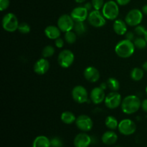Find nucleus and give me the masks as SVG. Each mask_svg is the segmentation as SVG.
<instances>
[{
  "instance_id": "obj_32",
  "label": "nucleus",
  "mask_w": 147,
  "mask_h": 147,
  "mask_svg": "<svg viewBox=\"0 0 147 147\" xmlns=\"http://www.w3.org/2000/svg\"><path fill=\"white\" fill-rule=\"evenodd\" d=\"M93 8L96 10L102 9L104 5V0H92L91 1Z\"/></svg>"
},
{
  "instance_id": "obj_16",
  "label": "nucleus",
  "mask_w": 147,
  "mask_h": 147,
  "mask_svg": "<svg viewBox=\"0 0 147 147\" xmlns=\"http://www.w3.org/2000/svg\"><path fill=\"white\" fill-rule=\"evenodd\" d=\"M92 139L86 133L78 134L74 139L75 147H88L91 144Z\"/></svg>"
},
{
  "instance_id": "obj_8",
  "label": "nucleus",
  "mask_w": 147,
  "mask_h": 147,
  "mask_svg": "<svg viewBox=\"0 0 147 147\" xmlns=\"http://www.w3.org/2000/svg\"><path fill=\"white\" fill-rule=\"evenodd\" d=\"M105 105L109 109H115L121 105L122 98L120 93L117 91H112L106 96Z\"/></svg>"
},
{
  "instance_id": "obj_4",
  "label": "nucleus",
  "mask_w": 147,
  "mask_h": 147,
  "mask_svg": "<svg viewBox=\"0 0 147 147\" xmlns=\"http://www.w3.org/2000/svg\"><path fill=\"white\" fill-rule=\"evenodd\" d=\"M2 27L5 31L9 32H13L16 30H18L19 23L18 19L17 16L13 13H7L3 17L2 21Z\"/></svg>"
},
{
  "instance_id": "obj_23",
  "label": "nucleus",
  "mask_w": 147,
  "mask_h": 147,
  "mask_svg": "<svg viewBox=\"0 0 147 147\" xmlns=\"http://www.w3.org/2000/svg\"><path fill=\"white\" fill-rule=\"evenodd\" d=\"M119 123L117 119L113 116H107L106 121H105V124H106V127L111 130H115L117 129L119 127Z\"/></svg>"
},
{
  "instance_id": "obj_37",
  "label": "nucleus",
  "mask_w": 147,
  "mask_h": 147,
  "mask_svg": "<svg viewBox=\"0 0 147 147\" xmlns=\"http://www.w3.org/2000/svg\"><path fill=\"white\" fill-rule=\"evenodd\" d=\"M130 1L131 0H116V2H117L118 4L120 6L127 5Z\"/></svg>"
},
{
  "instance_id": "obj_5",
  "label": "nucleus",
  "mask_w": 147,
  "mask_h": 147,
  "mask_svg": "<svg viewBox=\"0 0 147 147\" xmlns=\"http://www.w3.org/2000/svg\"><path fill=\"white\" fill-rule=\"evenodd\" d=\"M143 20V12L138 9L130 10L126 14L125 22L126 24L131 27H136L139 25Z\"/></svg>"
},
{
  "instance_id": "obj_40",
  "label": "nucleus",
  "mask_w": 147,
  "mask_h": 147,
  "mask_svg": "<svg viewBox=\"0 0 147 147\" xmlns=\"http://www.w3.org/2000/svg\"><path fill=\"white\" fill-rule=\"evenodd\" d=\"M142 12H143V14L147 15V4H146V5H144L143 7H142Z\"/></svg>"
},
{
  "instance_id": "obj_28",
  "label": "nucleus",
  "mask_w": 147,
  "mask_h": 147,
  "mask_svg": "<svg viewBox=\"0 0 147 147\" xmlns=\"http://www.w3.org/2000/svg\"><path fill=\"white\" fill-rule=\"evenodd\" d=\"M134 44L135 47L139 49V50L146 48L147 46L146 40H145L144 37H138L135 38L134 40Z\"/></svg>"
},
{
  "instance_id": "obj_29",
  "label": "nucleus",
  "mask_w": 147,
  "mask_h": 147,
  "mask_svg": "<svg viewBox=\"0 0 147 147\" xmlns=\"http://www.w3.org/2000/svg\"><path fill=\"white\" fill-rule=\"evenodd\" d=\"M55 50L54 47H53L52 45H47L43 48L42 52V57L45 58H47V57H50L55 54Z\"/></svg>"
},
{
  "instance_id": "obj_36",
  "label": "nucleus",
  "mask_w": 147,
  "mask_h": 147,
  "mask_svg": "<svg viewBox=\"0 0 147 147\" xmlns=\"http://www.w3.org/2000/svg\"><path fill=\"white\" fill-rule=\"evenodd\" d=\"M124 36L126 40H131V41H134L135 39V34L134 32H127L124 34Z\"/></svg>"
},
{
  "instance_id": "obj_46",
  "label": "nucleus",
  "mask_w": 147,
  "mask_h": 147,
  "mask_svg": "<svg viewBox=\"0 0 147 147\" xmlns=\"http://www.w3.org/2000/svg\"><path fill=\"white\" fill-rule=\"evenodd\" d=\"M115 147H121V146H115Z\"/></svg>"
},
{
  "instance_id": "obj_33",
  "label": "nucleus",
  "mask_w": 147,
  "mask_h": 147,
  "mask_svg": "<svg viewBox=\"0 0 147 147\" xmlns=\"http://www.w3.org/2000/svg\"><path fill=\"white\" fill-rule=\"evenodd\" d=\"M146 31V29L145 28L144 26L140 25V24L138 26H136V27H135L134 33L136 34V35L139 36V37H142V36H144Z\"/></svg>"
},
{
  "instance_id": "obj_10",
  "label": "nucleus",
  "mask_w": 147,
  "mask_h": 147,
  "mask_svg": "<svg viewBox=\"0 0 147 147\" xmlns=\"http://www.w3.org/2000/svg\"><path fill=\"white\" fill-rule=\"evenodd\" d=\"M75 21L69 14H63L57 20V27L63 32H67L73 30Z\"/></svg>"
},
{
  "instance_id": "obj_35",
  "label": "nucleus",
  "mask_w": 147,
  "mask_h": 147,
  "mask_svg": "<svg viewBox=\"0 0 147 147\" xmlns=\"http://www.w3.org/2000/svg\"><path fill=\"white\" fill-rule=\"evenodd\" d=\"M64 40L62 38L59 37V38L56 39L55 40V46L57 47V48H62L64 46Z\"/></svg>"
},
{
  "instance_id": "obj_20",
  "label": "nucleus",
  "mask_w": 147,
  "mask_h": 147,
  "mask_svg": "<svg viewBox=\"0 0 147 147\" xmlns=\"http://www.w3.org/2000/svg\"><path fill=\"white\" fill-rule=\"evenodd\" d=\"M102 142L106 145L114 144L118 140V136L113 131H106L102 136Z\"/></svg>"
},
{
  "instance_id": "obj_43",
  "label": "nucleus",
  "mask_w": 147,
  "mask_h": 147,
  "mask_svg": "<svg viewBox=\"0 0 147 147\" xmlns=\"http://www.w3.org/2000/svg\"><path fill=\"white\" fill-rule=\"evenodd\" d=\"M75 1H76V2L77 3H83V2H85V1H86V0H75Z\"/></svg>"
},
{
  "instance_id": "obj_24",
  "label": "nucleus",
  "mask_w": 147,
  "mask_h": 147,
  "mask_svg": "<svg viewBox=\"0 0 147 147\" xmlns=\"http://www.w3.org/2000/svg\"><path fill=\"white\" fill-rule=\"evenodd\" d=\"M144 76V70L139 67H134L131 72V78L134 81H140Z\"/></svg>"
},
{
  "instance_id": "obj_21",
  "label": "nucleus",
  "mask_w": 147,
  "mask_h": 147,
  "mask_svg": "<svg viewBox=\"0 0 147 147\" xmlns=\"http://www.w3.org/2000/svg\"><path fill=\"white\" fill-rule=\"evenodd\" d=\"M50 140L45 136H39L35 138L32 147H50Z\"/></svg>"
},
{
  "instance_id": "obj_17",
  "label": "nucleus",
  "mask_w": 147,
  "mask_h": 147,
  "mask_svg": "<svg viewBox=\"0 0 147 147\" xmlns=\"http://www.w3.org/2000/svg\"><path fill=\"white\" fill-rule=\"evenodd\" d=\"M49 68H50V63L48 60L45 57L39 59L34 63V70L38 75L45 74L48 71Z\"/></svg>"
},
{
  "instance_id": "obj_11",
  "label": "nucleus",
  "mask_w": 147,
  "mask_h": 147,
  "mask_svg": "<svg viewBox=\"0 0 147 147\" xmlns=\"http://www.w3.org/2000/svg\"><path fill=\"white\" fill-rule=\"evenodd\" d=\"M118 129L121 134L129 136L135 133L136 130V125L131 119H126L121 121L120 123H119Z\"/></svg>"
},
{
  "instance_id": "obj_14",
  "label": "nucleus",
  "mask_w": 147,
  "mask_h": 147,
  "mask_svg": "<svg viewBox=\"0 0 147 147\" xmlns=\"http://www.w3.org/2000/svg\"><path fill=\"white\" fill-rule=\"evenodd\" d=\"M106 98V94L103 89L100 87H96L90 92V100L94 104H100Z\"/></svg>"
},
{
  "instance_id": "obj_9",
  "label": "nucleus",
  "mask_w": 147,
  "mask_h": 147,
  "mask_svg": "<svg viewBox=\"0 0 147 147\" xmlns=\"http://www.w3.org/2000/svg\"><path fill=\"white\" fill-rule=\"evenodd\" d=\"M72 97L78 103H84L90 101L87 90L82 86H77L73 88L72 90Z\"/></svg>"
},
{
  "instance_id": "obj_39",
  "label": "nucleus",
  "mask_w": 147,
  "mask_h": 147,
  "mask_svg": "<svg viewBox=\"0 0 147 147\" xmlns=\"http://www.w3.org/2000/svg\"><path fill=\"white\" fill-rule=\"evenodd\" d=\"M84 7H86V9H87L89 11H90V9H92V7H93V5H92V3H90V2H87L86 3V4H84Z\"/></svg>"
},
{
  "instance_id": "obj_13",
  "label": "nucleus",
  "mask_w": 147,
  "mask_h": 147,
  "mask_svg": "<svg viewBox=\"0 0 147 147\" xmlns=\"http://www.w3.org/2000/svg\"><path fill=\"white\" fill-rule=\"evenodd\" d=\"M88 10L83 7H77L72 10L70 16L75 22H84L88 17Z\"/></svg>"
},
{
  "instance_id": "obj_34",
  "label": "nucleus",
  "mask_w": 147,
  "mask_h": 147,
  "mask_svg": "<svg viewBox=\"0 0 147 147\" xmlns=\"http://www.w3.org/2000/svg\"><path fill=\"white\" fill-rule=\"evenodd\" d=\"M9 6V0H0V10L1 11L7 9Z\"/></svg>"
},
{
  "instance_id": "obj_3",
  "label": "nucleus",
  "mask_w": 147,
  "mask_h": 147,
  "mask_svg": "<svg viewBox=\"0 0 147 147\" xmlns=\"http://www.w3.org/2000/svg\"><path fill=\"white\" fill-rule=\"evenodd\" d=\"M106 20H115L119 14V4L116 1L111 0L104 4L101 11Z\"/></svg>"
},
{
  "instance_id": "obj_31",
  "label": "nucleus",
  "mask_w": 147,
  "mask_h": 147,
  "mask_svg": "<svg viewBox=\"0 0 147 147\" xmlns=\"http://www.w3.org/2000/svg\"><path fill=\"white\" fill-rule=\"evenodd\" d=\"M50 146L51 147H63V141L60 138L57 137V136L52 138L50 139Z\"/></svg>"
},
{
  "instance_id": "obj_30",
  "label": "nucleus",
  "mask_w": 147,
  "mask_h": 147,
  "mask_svg": "<svg viewBox=\"0 0 147 147\" xmlns=\"http://www.w3.org/2000/svg\"><path fill=\"white\" fill-rule=\"evenodd\" d=\"M18 30L20 33H22V34H28L30 32V26L27 23L22 22L19 24L18 30Z\"/></svg>"
},
{
  "instance_id": "obj_7",
  "label": "nucleus",
  "mask_w": 147,
  "mask_h": 147,
  "mask_svg": "<svg viewBox=\"0 0 147 147\" xmlns=\"http://www.w3.org/2000/svg\"><path fill=\"white\" fill-rule=\"evenodd\" d=\"M75 60V55L72 51L69 50H63L59 53L57 62L63 68H67L72 65Z\"/></svg>"
},
{
  "instance_id": "obj_18",
  "label": "nucleus",
  "mask_w": 147,
  "mask_h": 147,
  "mask_svg": "<svg viewBox=\"0 0 147 147\" xmlns=\"http://www.w3.org/2000/svg\"><path fill=\"white\" fill-rule=\"evenodd\" d=\"M61 30L58 27L54 25L47 26L45 30V34L47 38L50 40H55L59 38L61 34Z\"/></svg>"
},
{
  "instance_id": "obj_26",
  "label": "nucleus",
  "mask_w": 147,
  "mask_h": 147,
  "mask_svg": "<svg viewBox=\"0 0 147 147\" xmlns=\"http://www.w3.org/2000/svg\"><path fill=\"white\" fill-rule=\"evenodd\" d=\"M108 88L112 91H118L120 88V83L115 78H109L107 80Z\"/></svg>"
},
{
  "instance_id": "obj_45",
  "label": "nucleus",
  "mask_w": 147,
  "mask_h": 147,
  "mask_svg": "<svg viewBox=\"0 0 147 147\" xmlns=\"http://www.w3.org/2000/svg\"><path fill=\"white\" fill-rule=\"evenodd\" d=\"M146 95H147V86H146Z\"/></svg>"
},
{
  "instance_id": "obj_1",
  "label": "nucleus",
  "mask_w": 147,
  "mask_h": 147,
  "mask_svg": "<svg viewBox=\"0 0 147 147\" xmlns=\"http://www.w3.org/2000/svg\"><path fill=\"white\" fill-rule=\"evenodd\" d=\"M121 110L128 115L133 114L137 112L142 106L140 98L136 95H129L122 100Z\"/></svg>"
},
{
  "instance_id": "obj_38",
  "label": "nucleus",
  "mask_w": 147,
  "mask_h": 147,
  "mask_svg": "<svg viewBox=\"0 0 147 147\" xmlns=\"http://www.w3.org/2000/svg\"><path fill=\"white\" fill-rule=\"evenodd\" d=\"M141 108H142L144 111L147 113V99H145L143 101H142V106H141Z\"/></svg>"
},
{
  "instance_id": "obj_27",
  "label": "nucleus",
  "mask_w": 147,
  "mask_h": 147,
  "mask_svg": "<svg viewBox=\"0 0 147 147\" xmlns=\"http://www.w3.org/2000/svg\"><path fill=\"white\" fill-rule=\"evenodd\" d=\"M65 40L66 42L68 44H73L76 42V40H77V34L73 31H68L67 32H65L64 36Z\"/></svg>"
},
{
  "instance_id": "obj_19",
  "label": "nucleus",
  "mask_w": 147,
  "mask_h": 147,
  "mask_svg": "<svg viewBox=\"0 0 147 147\" xmlns=\"http://www.w3.org/2000/svg\"><path fill=\"white\" fill-rule=\"evenodd\" d=\"M113 30L119 35H124L127 32V24L122 20H116L113 24Z\"/></svg>"
},
{
  "instance_id": "obj_2",
  "label": "nucleus",
  "mask_w": 147,
  "mask_h": 147,
  "mask_svg": "<svg viewBox=\"0 0 147 147\" xmlns=\"http://www.w3.org/2000/svg\"><path fill=\"white\" fill-rule=\"evenodd\" d=\"M135 45L133 41L129 40H121L119 42L115 47V53L121 58H128L132 56L135 51Z\"/></svg>"
},
{
  "instance_id": "obj_44",
  "label": "nucleus",
  "mask_w": 147,
  "mask_h": 147,
  "mask_svg": "<svg viewBox=\"0 0 147 147\" xmlns=\"http://www.w3.org/2000/svg\"><path fill=\"white\" fill-rule=\"evenodd\" d=\"M144 37L145 40H146V42H147V30H146V32H145V34H144Z\"/></svg>"
},
{
  "instance_id": "obj_15",
  "label": "nucleus",
  "mask_w": 147,
  "mask_h": 147,
  "mask_svg": "<svg viewBox=\"0 0 147 147\" xmlns=\"http://www.w3.org/2000/svg\"><path fill=\"white\" fill-rule=\"evenodd\" d=\"M84 77L90 83H96L100 78V73L97 68L93 66H88L83 72Z\"/></svg>"
},
{
  "instance_id": "obj_42",
  "label": "nucleus",
  "mask_w": 147,
  "mask_h": 147,
  "mask_svg": "<svg viewBox=\"0 0 147 147\" xmlns=\"http://www.w3.org/2000/svg\"><path fill=\"white\" fill-rule=\"evenodd\" d=\"M142 67H143V70H144L145 71H147V61L145 62V63L142 65Z\"/></svg>"
},
{
  "instance_id": "obj_25",
  "label": "nucleus",
  "mask_w": 147,
  "mask_h": 147,
  "mask_svg": "<svg viewBox=\"0 0 147 147\" xmlns=\"http://www.w3.org/2000/svg\"><path fill=\"white\" fill-rule=\"evenodd\" d=\"M73 30L78 35H83L87 30V26L86 25L84 22H75V25Z\"/></svg>"
},
{
  "instance_id": "obj_22",
  "label": "nucleus",
  "mask_w": 147,
  "mask_h": 147,
  "mask_svg": "<svg viewBox=\"0 0 147 147\" xmlns=\"http://www.w3.org/2000/svg\"><path fill=\"white\" fill-rule=\"evenodd\" d=\"M76 119L77 118L76 117L74 113L70 111L63 112L60 116V119L65 124H72L74 122H76Z\"/></svg>"
},
{
  "instance_id": "obj_6",
  "label": "nucleus",
  "mask_w": 147,
  "mask_h": 147,
  "mask_svg": "<svg viewBox=\"0 0 147 147\" xmlns=\"http://www.w3.org/2000/svg\"><path fill=\"white\" fill-rule=\"evenodd\" d=\"M106 19L105 18L100 10H93L90 11L88 17V21L89 24L94 27H101L106 23Z\"/></svg>"
},
{
  "instance_id": "obj_12",
  "label": "nucleus",
  "mask_w": 147,
  "mask_h": 147,
  "mask_svg": "<svg viewBox=\"0 0 147 147\" xmlns=\"http://www.w3.org/2000/svg\"><path fill=\"white\" fill-rule=\"evenodd\" d=\"M76 126L84 132L89 131L93 128V121L87 115H80L76 119Z\"/></svg>"
},
{
  "instance_id": "obj_41",
  "label": "nucleus",
  "mask_w": 147,
  "mask_h": 147,
  "mask_svg": "<svg viewBox=\"0 0 147 147\" xmlns=\"http://www.w3.org/2000/svg\"><path fill=\"white\" fill-rule=\"evenodd\" d=\"M100 88H101L102 89H103V90H106V88H108V85H107V83H101V85H100Z\"/></svg>"
}]
</instances>
